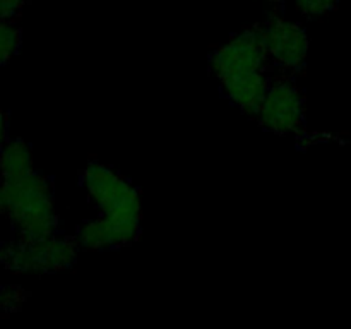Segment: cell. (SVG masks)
Instances as JSON below:
<instances>
[{"label":"cell","instance_id":"1","mask_svg":"<svg viewBox=\"0 0 351 329\" xmlns=\"http://www.w3.org/2000/svg\"><path fill=\"white\" fill-rule=\"evenodd\" d=\"M266 50L259 27L242 31L211 55V69L233 105L256 113L267 89Z\"/></svg>","mask_w":351,"mask_h":329},{"label":"cell","instance_id":"2","mask_svg":"<svg viewBox=\"0 0 351 329\" xmlns=\"http://www.w3.org/2000/svg\"><path fill=\"white\" fill-rule=\"evenodd\" d=\"M81 182L99 211V218L115 230L122 245L132 242L141 226V199L136 187L115 170L99 163L88 164Z\"/></svg>","mask_w":351,"mask_h":329},{"label":"cell","instance_id":"3","mask_svg":"<svg viewBox=\"0 0 351 329\" xmlns=\"http://www.w3.org/2000/svg\"><path fill=\"white\" fill-rule=\"evenodd\" d=\"M9 201L17 223L27 239L51 235L55 230V208L50 188L29 171L10 177Z\"/></svg>","mask_w":351,"mask_h":329},{"label":"cell","instance_id":"4","mask_svg":"<svg viewBox=\"0 0 351 329\" xmlns=\"http://www.w3.org/2000/svg\"><path fill=\"white\" fill-rule=\"evenodd\" d=\"M304 98L290 81L267 84L264 98L257 108L259 122L274 134H293L304 123Z\"/></svg>","mask_w":351,"mask_h":329},{"label":"cell","instance_id":"5","mask_svg":"<svg viewBox=\"0 0 351 329\" xmlns=\"http://www.w3.org/2000/svg\"><path fill=\"white\" fill-rule=\"evenodd\" d=\"M259 34L266 55L281 67L297 71L307 60L308 36L300 24L274 17L259 27Z\"/></svg>","mask_w":351,"mask_h":329},{"label":"cell","instance_id":"6","mask_svg":"<svg viewBox=\"0 0 351 329\" xmlns=\"http://www.w3.org/2000/svg\"><path fill=\"white\" fill-rule=\"evenodd\" d=\"M14 260L24 269H64L75 260V243L62 236H53V233L29 239L27 245L17 250Z\"/></svg>","mask_w":351,"mask_h":329},{"label":"cell","instance_id":"7","mask_svg":"<svg viewBox=\"0 0 351 329\" xmlns=\"http://www.w3.org/2000/svg\"><path fill=\"white\" fill-rule=\"evenodd\" d=\"M295 7L307 17H321L331 12L338 0H293Z\"/></svg>","mask_w":351,"mask_h":329},{"label":"cell","instance_id":"8","mask_svg":"<svg viewBox=\"0 0 351 329\" xmlns=\"http://www.w3.org/2000/svg\"><path fill=\"white\" fill-rule=\"evenodd\" d=\"M24 0H0V16L10 17L21 9Z\"/></svg>","mask_w":351,"mask_h":329},{"label":"cell","instance_id":"9","mask_svg":"<svg viewBox=\"0 0 351 329\" xmlns=\"http://www.w3.org/2000/svg\"><path fill=\"white\" fill-rule=\"evenodd\" d=\"M267 2H283V0H267Z\"/></svg>","mask_w":351,"mask_h":329}]
</instances>
